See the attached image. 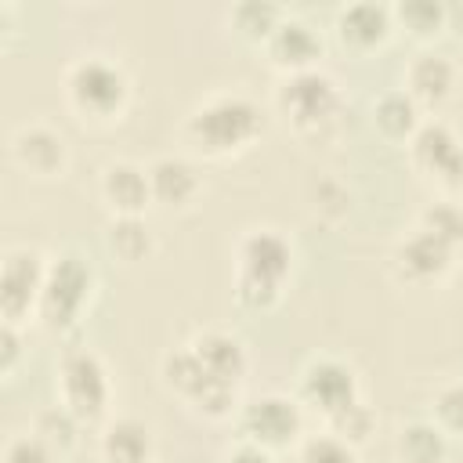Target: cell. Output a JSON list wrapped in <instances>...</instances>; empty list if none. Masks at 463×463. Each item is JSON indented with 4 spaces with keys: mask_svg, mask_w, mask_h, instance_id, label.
Here are the masks:
<instances>
[{
    "mask_svg": "<svg viewBox=\"0 0 463 463\" xmlns=\"http://www.w3.org/2000/svg\"><path fill=\"white\" fill-rule=\"evenodd\" d=\"M405 148H409V163L423 177H430V181H438L463 156V145L456 141V134L445 123H438V119H423L420 130L409 137Z\"/></svg>",
    "mask_w": 463,
    "mask_h": 463,
    "instance_id": "cell-20",
    "label": "cell"
},
{
    "mask_svg": "<svg viewBox=\"0 0 463 463\" xmlns=\"http://www.w3.org/2000/svg\"><path fill=\"white\" fill-rule=\"evenodd\" d=\"M391 14H394V22H402L405 33L416 36V40H434V36L445 29V22H449L445 4H434V0H405V4L391 7Z\"/></svg>",
    "mask_w": 463,
    "mask_h": 463,
    "instance_id": "cell-25",
    "label": "cell"
},
{
    "mask_svg": "<svg viewBox=\"0 0 463 463\" xmlns=\"http://www.w3.org/2000/svg\"><path fill=\"white\" fill-rule=\"evenodd\" d=\"M391 452L398 463H445L449 459V438L430 420H409L394 430Z\"/></svg>",
    "mask_w": 463,
    "mask_h": 463,
    "instance_id": "cell-21",
    "label": "cell"
},
{
    "mask_svg": "<svg viewBox=\"0 0 463 463\" xmlns=\"http://www.w3.org/2000/svg\"><path fill=\"white\" fill-rule=\"evenodd\" d=\"M420 123H423V109L402 87H391L373 101V127L387 141H405L409 145V137L420 130Z\"/></svg>",
    "mask_w": 463,
    "mask_h": 463,
    "instance_id": "cell-22",
    "label": "cell"
},
{
    "mask_svg": "<svg viewBox=\"0 0 463 463\" xmlns=\"http://www.w3.org/2000/svg\"><path fill=\"white\" fill-rule=\"evenodd\" d=\"M83 430H87V427H83L69 409H61L58 402L47 405L43 412H36V420H33V434H36L43 445H51L58 456H65V452L80 441Z\"/></svg>",
    "mask_w": 463,
    "mask_h": 463,
    "instance_id": "cell-24",
    "label": "cell"
},
{
    "mask_svg": "<svg viewBox=\"0 0 463 463\" xmlns=\"http://www.w3.org/2000/svg\"><path fill=\"white\" fill-rule=\"evenodd\" d=\"M98 199L112 217H145V206L152 203L148 166H137L130 159L109 163L98 177Z\"/></svg>",
    "mask_w": 463,
    "mask_h": 463,
    "instance_id": "cell-15",
    "label": "cell"
},
{
    "mask_svg": "<svg viewBox=\"0 0 463 463\" xmlns=\"http://www.w3.org/2000/svg\"><path fill=\"white\" fill-rule=\"evenodd\" d=\"M148 188L163 210H188L203 195V174L184 156H159L148 163Z\"/></svg>",
    "mask_w": 463,
    "mask_h": 463,
    "instance_id": "cell-16",
    "label": "cell"
},
{
    "mask_svg": "<svg viewBox=\"0 0 463 463\" xmlns=\"http://www.w3.org/2000/svg\"><path fill=\"white\" fill-rule=\"evenodd\" d=\"M105 239H109V250L127 264H137L156 250V239L145 217H112Z\"/></svg>",
    "mask_w": 463,
    "mask_h": 463,
    "instance_id": "cell-23",
    "label": "cell"
},
{
    "mask_svg": "<svg viewBox=\"0 0 463 463\" xmlns=\"http://www.w3.org/2000/svg\"><path fill=\"white\" fill-rule=\"evenodd\" d=\"M54 394L83 427H101L112 409V376L101 354L90 347H69L54 369Z\"/></svg>",
    "mask_w": 463,
    "mask_h": 463,
    "instance_id": "cell-5",
    "label": "cell"
},
{
    "mask_svg": "<svg viewBox=\"0 0 463 463\" xmlns=\"http://www.w3.org/2000/svg\"><path fill=\"white\" fill-rule=\"evenodd\" d=\"M391 25H394L391 7H380L373 0H358L336 11V40L358 54L380 47L391 36Z\"/></svg>",
    "mask_w": 463,
    "mask_h": 463,
    "instance_id": "cell-19",
    "label": "cell"
},
{
    "mask_svg": "<svg viewBox=\"0 0 463 463\" xmlns=\"http://www.w3.org/2000/svg\"><path fill=\"white\" fill-rule=\"evenodd\" d=\"M228 22L235 25V33H239V36H246V40H253V43H264V40L271 36V29L282 22V7L250 0V4H239V7H232Z\"/></svg>",
    "mask_w": 463,
    "mask_h": 463,
    "instance_id": "cell-27",
    "label": "cell"
},
{
    "mask_svg": "<svg viewBox=\"0 0 463 463\" xmlns=\"http://www.w3.org/2000/svg\"><path fill=\"white\" fill-rule=\"evenodd\" d=\"M221 463H275V459H271V452H264V449H257L250 441H239L235 449H228L221 456Z\"/></svg>",
    "mask_w": 463,
    "mask_h": 463,
    "instance_id": "cell-33",
    "label": "cell"
},
{
    "mask_svg": "<svg viewBox=\"0 0 463 463\" xmlns=\"http://www.w3.org/2000/svg\"><path fill=\"white\" fill-rule=\"evenodd\" d=\"M427 420H430L449 441H463V383H441V387L430 394Z\"/></svg>",
    "mask_w": 463,
    "mask_h": 463,
    "instance_id": "cell-26",
    "label": "cell"
},
{
    "mask_svg": "<svg viewBox=\"0 0 463 463\" xmlns=\"http://www.w3.org/2000/svg\"><path fill=\"white\" fill-rule=\"evenodd\" d=\"M188 347H192V354L199 358V365L206 369L210 380L228 383V387H242L250 358H246V347H242L239 336H232L224 329H203L188 340Z\"/></svg>",
    "mask_w": 463,
    "mask_h": 463,
    "instance_id": "cell-18",
    "label": "cell"
},
{
    "mask_svg": "<svg viewBox=\"0 0 463 463\" xmlns=\"http://www.w3.org/2000/svg\"><path fill=\"white\" fill-rule=\"evenodd\" d=\"M61 456L51 449V445H43L33 430L29 434H14L7 445H4V463H58Z\"/></svg>",
    "mask_w": 463,
    "mask_h": 463,
    "instance_id": "cell-31",
    "label": "cell"
},
{
    "mask_svg": "<svg viewBox=\"0 0 463 463\" xmlns=\"http://www.w3.org/2000/svg\"><path fill=\"white\" fill-rule=\"evenodd\" d=\"M362 398L358 391V376L354 369L336 358V354H315L297 380V402L304 405V412H315L322 423L333 420L336 412H344L347 405H354Z\"/></svg>",
    "mask_w": 463,
    "mask_h": 463,
    "instance_id": "cell-9",
    "label": "cell"
},
{
    "mask_svg": "<svg viewBox=\"0 0 463 463\" xmlns=\"http://www.w3.org/2000/svg\"><path fill=\"white\" fill-rule=\"evenodd\" d=\"M452 264H456V250L420 224L409 235H402L391 250V275L412 289H427V286L445 282Z\"/></svg>",
    "mask_w": 463,
    "mask_h": 463,
    "instance_id": "cell-11",
    "label": "cell"
},
{
    "mask_svg": "<svg viewBox=\"0 0 463 463\" xmlns=\"http://www.w3.org/2000/svg\"><path fill=\"white\" fill-rule=\"evenodd\" d=\"M264 51H268V61L282 76H293V72L318 69L315 61L322 58V36H318V29L311 22L293 18V14H282V22L264 40Z\"/></svg>",
    "mask_w": 463,
    "mask_h": 463,
    "instance_id": "cell-13",
    "label": "cell"
},
{
    "mask_svg": "<svg viewBox=\"0 0 463 463\" xmlns=\"http://www.w3.org/2000/svg\"><path fill=\"white\" fill-rule=\"evenodd\" d=\"M264 116L260 105L242 90H217L206 94L181 123V141L199 159H232L246 152L260 137Z\"/></svg>",
    "mask_w": 463,
    "mask_h": 463,
    "instance_id": "cell-1",
    "label": "cell"
},
{
    "mask_svg": "<svg viewBox=\"0 0 463 463\" xmlns=\"http://www.w3.org/2000/svg\"><path fill=\"white\" fill-rule=\"evenodd\" d=\"M293 268V246L275 228H250L235 242V300L250 311H271Z\"/></svg>",
    "mask_w": 463,
    "mask_h": 463,
    "instance_id": "cell-2",
    "label": "cell"
},
{
    "mask_svg": "<svg viewBox=\"0 0 463 463\" xmlns=\"http://www.w3.org/2000/svg\"><path fill=\"white\" fill-rule=\"evenodd\" d=\"M159 376H163V387L184 409H192L195 416H203L210 423L228 420V416H239V409H242V402H239V391L242 387H228V383L210 380L188 344H181V347H174V351L163 354Z\"/></svg>",
    "mask_w": 463,
    "mask_h": 463,
    "instance_id": "cell-7",
    "label": "cell"
},
{
    "mask_svg": "<svg viewBox=\"0 0 463 463\" xmlns=\"http://www.w3.org/2000/svg\"><path fill=\"white\" fill-rule=\"evenodd\" d=\"M98 463H156L152 427L137 416H109L94 438Z\"/></svg>",
    "mask_w": 463,
    "mask_h": 463,
    "instance_id": "cell-14",
    "label": "cell"
},
{
    "mask_svg": "<svg viewBox=\"0 0 463 463\" xmlns=\"http://www.w3.org/2000/svg\"><path fill=\"white\" fill-rule=\"evenodd\" d=\"M402 90L420 105V109H438L452 98L456 90V65L452 58L438 51H420L405 72H402Z\"/></svg>",
    "mask_w": 463,
    "mask_h": 463,
    "instance_id": "cell-17",
    "label": "cell"
},
{
    "mask_svg": "<svg viewBox=\"0 0 463 463\" xmlns=\"http://www.w3.org/2000/svg\"><path fill=\"white\" fill-rule=\"evenodd\" d=\"M326 430L336 434V438H344L347 445L362 449V445L373 438V430H376V416H373V409L358 398L354 405H347L344 412H336L333 420H326Z\"/></svg>",
    "mask_w": 463,
    "mask_h": 463,
    "instance_id": "cell-30",
    "label": "cell"
},
{
    "mask_svg": "<svg viewBox=\"0 0 463 463\" xmlns=\"http://www.w3.org/2000/svg\"><path fill=\"white\" fill-rule=\"evenodd\" d=\"M239 441H250L264 452H279L300 445L304 438V405L297 394H260L242 402L239 409Z\"/></svg>",
    "mask_w": 463,
    "mask_h": 463,
    "instance_id": "cell-8",
    "label": "cell"
},
{
    "mask_svg": "<svg viewBox=\"0 0 463 463\" xmlns=\"http://www.w3.org/2000/svg\"><path fill=\"white\" fill-rule=\"evenodd\" d=\"M275 109L293 127V134L307 141H326L344 123V94L322 69L282 76V83L275 87Z\"/></svg>",
    "mask_w": 463,
    "mask_h": 463,
    "instance_id": "cell-4",
    "label": "cell"
},
{
    "mask_svg": "<svg viewBox=\"0 0 463 463\" xmlns=\"http://www.w3.org/2000/svg\"><path fill=\"white\" fill-rule=\"evenodd\" d=\"M94 293V268L80 250H61L47 260L43 293L36 304V322L47 333H69L80 326Z\"/></svg>",
    "mask_w": 463,
    "mask_h": 463,
    "instance_id": "cell-6",
    "label": "cell"
},
{
    "mask_svg": "<svg viewBox=\"0 0 463 463\" xmlns=\"http://www.w3.org/2000/svg\"><path fill=\"white\" fill-rule=\"evenodd\" d=\"M420 228H427L430 235H438L441 242H449L452 250L463 246V203L456 199H438L420 213Z\"/></svg>",
    "mask_w": 463,
    "mask_h": 463,
    "instance_id": "cell-28",
    "label": "cell"
},
{
    "mask_svg": "<svg viewBox=\"0 0 463 463\" xmlns=\"http://www.w3.org/2000/svg\"><path fill=\"white\" fill-rule=\"evenodd\" d=\"M43 279H47V257L40 250H33V246L7 250L4 264H0V318L11 326L36 318Z\"/></svg>",
    "mask_w": 463,
    "mask_h": 463,
    "instance_id": "cell-10",
    "label": "cell"
},
{
    "mask_svg": "<svg viewBox=\"0 0 463 463\" xmlns=\"http://www.w3.org/2000/svg\"><path fill=\"white\" fill-rule=\"evenodd\" d=\"M297 463H358V449L347 445L344 438L318 430V434H304L297 445Z\"/></svg>",
    "mask_w": 463,
    "mask_h": 463,
    "instance_id": "cell-29",
    "label": "cell"
},
{
    "mask_svg": "<svg viewBox=\"0 0 463 463\" xmlns=\"http://www.w3.org/2000/svg\"><path fill=\"white\" fill-rule=\"evenodd\" d=\"M11 159L22 174L36 181H54L69 166V145L51 123H25L11 137Z\"/></svg>",
    "mask_w": 463,
    "mask_h": 463,
    "instance_id": "cell-12",
    "label": "cell"
},
{
    "mask_svg": "<svg viewBox=\"0 0 463 463\" xmlns=\"http://www.w3.org/2000/svg\"><path fill=\"white\" fill-rule=\"evenodd\" d=\"M18 358H22V336H18V326L0 322V373H4L7 380L14 376Z\"/></svg>",
    "mask_w": 463,
    "mask_h": 463,
    "instance_id": "cell-32",
    "label": "cell"
},
{
    "mask_svg": "<svg viewBox=\"0 0 463 463\" xmlns=\"http://www.w3.org/2000/svg\"><path fill=\"white\" fill-rule=\"evenodd\" d=\"M65 105L87 127H112L130 109V76L105 54H83L65 65Z\"/></svg>",
    "mask_w": 463,
    "mask_h": 463,
    "instance_id": "cell-3",
    "label": "cell"
}]
</instances>
